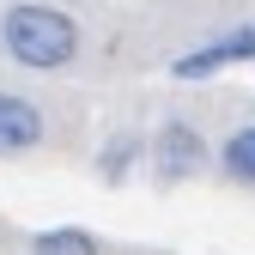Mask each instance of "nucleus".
<instances>
[{
  "instance_id": "5",
  "label": "nucleus",
  "mask_w": 255,
  "mask_h": 255,
  "mask_svg": "<svg viewBox=\"0 0 255 255\" xmlns=\"http://www.w3.org/2000/svg\"><path fill=\"white\" fill-rule=\"evenodd\" d=\"M30 255H104V243L85 225H49V231L30 237Z\"/></svg>"
},
{
  "instance_id": "3",
  "label": "nucleus",
  "mask_w": 255,
  "mask_h": 255,
  "mask_svg": "<svg viewBox=\"0 0 255 255\" xmlns=\"http://www.w3.org/2000/svg\"><path fill=\"white\" fill-rule=\"evenodd\" d=\"M231 61H255V24H237L231 37H213V43H201V49L176 55L170 73H176V79H207V73H219V67H231Z\"/></svg>"
},
{
  "instance_id": "1",
  "label": "nucleus",
  "mask_w": 255,
  "mask_h": 255,
  "mask_svg": "<svg viewBox=\"0 0 255 255\" xmlns=\"http://www.w3.org/2000/svg\"><path fill=\"white\" fill-rule=\"evenodd\" d=\"M0 49L30 73H61L79 55V24L61 6L24 0V6H6V18H0Z\"/></svg>"
},
{
  "instance_id": "4",
  "label": "nucleus",
  "mask_w": 255,
  "mask_h": 255,
  "mask_svg": "<svg viewBox=\"0 0 255 255\" xmlns=\"http://www.w3.org/2000/svg\"><path fill=\"white\" fill-rule=\"evenodd\" d=\"M37 140H43V110L18 91H0V158H18Z\"/></svg>"
},
{
  "instance_id": "7",
  "label": "nucleus",
  "mask_w": 255,
  "mask_h": 255,
  "mask_svg": "<svg viewBox=\"0 0 255 255\" xmlns=\"http://www.w3.org/2000/svg\"><path fill=\"white\" fill-rule=\"evenodd\" d=\"M128 158H134V140H110V146H104V164H98L104 182H122V176H128Z\"/></svg>"
},
{
  "instance_id": "2",
  "label": "nucleus",
  "mask_w": 255,
  "mask_h": 255,
  "mask_svg": "<svg viewBox=\"0 0 255 255\" xmlns=\"http://www.w3.org/2000/svg\"><path fill=\"white\" fill-rule=\"evenodd\" d=\"M152 164H158V176H164V182H188V176L207 164V140H201L188 122L170 116L164 128H158V140H152Z\"/></svg>"
},
{
  "instance_id": "6",
  "label": "nucleus",
  "mask_w": 255,
  "mask_h": 255,
  "mask_svg": "<svg viewBox=\"0 0 255 255\" xmlns=\"http://www.w3.org/2000/svg\"><path fill=\"white\" fill-rule=\"evenodd\" d=\"M219 164H225V176L255 188V128H237V134L225 140V152H219Z\"/></svg>"
}]
</instances>
